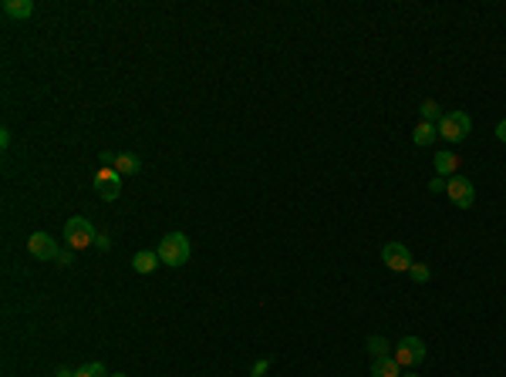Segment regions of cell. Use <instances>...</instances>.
<instances>
[{
	"instance_id": "obj_1",
	"label": "cell",
	"mask_w": 506,
	"mask_h": 377,
	"mask_svg": "<svg viewBox=\"0 0 506 377\" xmlns=\"http://www.w3.org/2000/svg\"><path fill=\"white\" fill-rule=\"evenodd\" d=\"M156 253H159V260H162V266L179 269V266L189 263L193 246H189V236H186V232H169V236H162V243H159Z\"/></svg>"
},
{
	"instance_id": "obj_2",
	"label": "cell",
	"mask_w": 506,
	"mask_h": 377,
	"mask_svg": "<svg viewBox=\"0 0 506 377\" xmlns=\"http://www.w3.org/2000/svg\"><path fill=\"white\" fill-rule=\"evenodd\" d=\"M435 128H439V138H446L449 145H463L472 132V118L466 112H446Z\"/></svg>"
},
{
	"instance_id": "obj_3",
	"label": "cell",
	"mask_w": 506,
	"mask_h": 377,
	"mask_svg": "<svg viewBox=\"0 0 506 377\" xmlns=\"http://www.w3.org/2000/svg\"><path fill=\"white\" fill-rule=\"evenodd\" d=\"M98 243V232L95 226L85 219V216H71L68 223H64V246L68 249H85V246H95Z\"/></svg>"
},
{
	"instance_id": "obj_4",
	"label": "cell",
	"mask_w": 506,
	"mask_h": 377,
	"mask_svg": "<svg viewBox=\"0 0 506 377\" xmlns=\"http://www.w3.org/2000/svg\"><path fill=\"white\" fill-rule=\"evenodd\" d=\"M446 195L456 209H472V202H476V186H472V179H466V175H452V179H446Z\"/></svg>"
},
{
	"instance_id": "obj_5",
	"label": "cell",
	"mask_w": 506,
	"mask_h": 377,
	"mask_svg": "<svg viewBox=\"0 0 506 377\" xmlns=\"http://www.w3.org/2000/svg\"><path fill=\"white\" fill-rule=\"evenodd\" d=\"M395 360H398V367H415V364H422V360H426V340L402 337L398 340V347H395Z\"/></svg>"
},
{
	"instance_id": "obj_6",
	"label": "cell",
	"mask_w": 506,
	"mask_h": 377,
	"mask_svg": "<svg viewBox=\"0 0 506 377\" xmlns=\"http://www.w3.org/2000/svg\"><path fill=\"white\" fill-rule=\"evenodd\" d=\"M27 253L34 256V260H44V263H51V260H58V243H55V236L51 232H31L27 236Z\"/></svg>"
},
{
	"instance_id": "obj_7",
	"label": "cell",
	"mask_w": 506,
	"mask_h": 377,
	"mask_svg": "<svg viewBox=\"0 0 506 377\" xmlns=\"http://www.w3.org/2000/svg\"><path fill=\"white\" fill-rule=\"evenodd\" d=\"M382 263L389 266V269H395V273H409L412 269V253L405 243H385V249H382Z\"/></svg>"
},
{
	"instance_id": "obj_8",
	"label": "cell",
	"mask_w": 506,
	"mask_h": 377,
	"mask_svg": "<svg viewBox=\"0 0 506 377\" xmlns=\"http://www.w3.org/2000/svg\"><path fill=\"white\" fill-rule=\"evenodd\" d=\"M95 192L105 202H115L122 195V175L115 169H98L95 172Z\"/></svg>"
},
{
	"instance_id": "obj_9",
	"label": "cell",
	"mask_w": 506,
	"mask_h": 377,
	"mask_svg": "<svg viewBox=\"0 0 506 377\" xmlns=\"http://www.w3.org/2000/svg\"><path fill=\"white\" fill-rule=\"evenodd\" d=\"M159 263H162V260H159L156 249H138L136 256H132V269H136V273H142V276L156 273V266H159Z\"/></svg>"
},
{
	"instance_id": "obj_10",
	"label": "cell",
	"mask_w": 506,
	"mask_h": 377,
	"mask_svg": "<svg viewBox=\"0 0 506 377\" xmlns=\"http://www.w3.org/2000/svg\"><path fill=\"white\" fill-rule=\"evenodd\" d=\"M459 162H463V158H459L456 151H439L432 165H435V175H442V179H452V175H456V169H459Z\"/></svg>"
},
{
	"instance_id": "obj_11",
	"label": "cell",
	"mask_w": 506,
	"mask_h": 377,
	"mask_svg": "<svg viewBox=\"0 0 506 377\" xmlns=\"http://www.w3.org/2000/svg\"><path fill=\"white\" fill-rule=\"evenodd\" d=\"M3 14L10 20H27L34 14V0H3Z\"/></svg>"
},
{
	"instance_id": "obj_12",
	"label": "cell",
	"mask_w": 506,
	"mask_h": 377,
	"mask_svg": "<svg viewBox=\"0 0 506 377\" xmlns=\"http://www.w3.org/2000/svg\"><path fill=\"white\" fill-rule=\"evenodd\" d=\"M112 169H115L122 179H125V175H138V172H142V158H138V155H132V151H122Z\"/></svg>"
},
{
	"instance_id": "obj_13",
	"label": "cell",
	"mask_w": 506,
	"mask_h": 377,
	"mask_svg": "<svg viewBox=\"0 0 506 377\" xmlns=\"http://www.w3.org/2000/svg\"><path fill=\"white\" fill-rule=\"evenodd\" d=\"M371 377H402V367L395 357H378L371 360Z\"/></svg>"
},
{
	"instance_id": "obj_14",
	"label": "cell",
	"mask_w": 506,
	"mask_h": 377,
	"mask_svg": "<svg viewBox=\"0 0 506 377\" xmlns=\"http://www.w3.org/2000/svg\"><path fill=\"white\" fill-rule=\"evenodd\" d=\"M435 138H439V128H435L432 121H422V125H419V128L412 132V142H415L419 149H428V145H432Z\"/></svg>"
},
{
	"instance_id": "obj_15",
	"label": "cell",
	"mask_w": 506,
	"mask_h": 377,
	"mask_svg": "<svg viewBox=\"0 0 506 377\" xmlns=\"http://www.w3.org/2000/svg\"><path fill=\"white\" fill-rule=\"evenodd\" d=\"M389 340L385 337H368V354H371V360H378V357H389Z\"/></svg>"
},
{
	"instance_id": "obj_16",
	"label": "cell",
	"mask_w": 506,
	"mask_h": 377,
	"mask_svg": "<svg viewBox=\"0 0 506 377\" xmlns=\"http://www.w3.org/2000/svg\"><path fill=\"white\" fill-rule=\"evenodd\" d=\"M75 377H112V374L105 371V364H101V360H92V364L78 367V374H75Z\"/></svg>"
},
{
	"instance_id": "obj_17",
	"label": "cell",
	"mask_w": 506,
	"mask_h": 377,
	"mask_svg": "<svg viewBox=\"0 0 506 377\" xmlns=\"http://www.w3.org/2000/svg\"><path fill=\"white\" fill-rule=\"evenodd\" d=\"M419 112H422V121H435V125H439V118H442V112H439V105H435V101H422V105H419Z\"/></svg>"
},
{
	"instance_id": "obj_18",
	"label": "cell",
	"mask_w": 506,
	"mask_h": 377,
	"mask_svg": "<svg viewBox=\"0 0 506 377\" xmlns=\"http://www.w3.org/2000/svg\"><path fill=\"white\" fill-rule=\"evenodd\" d=\"M409 276H412V280H415V283H428V280H432V269H428L426 263H412Z\"/></svg>"
},
{
	"instance_id": "obj_19",
	"label": "cell",
	"mask_w": 506,
	"mask_h": 377,
	"mask_svg": "<svg viewBox=\"0 0 506 377\" xmlns=\"http://www.w3.org/2000/svg\"><path fill=\"white\" fill-rule=\"evenodd\" d=\"M267 371H270V360L263 357V360H256V364H253V367H250V377H263V374H267Z\"/></svg>"
},
{
	"instance_id": "obj_20",
	"label": "cell",
	"mask_w": 506,
	"mask_h": 377,
	"mask_svg": "<svg viewBox=\"0 0 506 377\" xmlns=\"http://www.w3.org/2000/svg\"><path fill=\"white\" fill-rule=\"evenodd\" d=\"M428 192H446V179H442V175H435V179L428 182Z\"/></svg>"
},
{
	"instance_id": "obj_21",
	"label": "cell",
	"mask_w": 506,
	"mask_h": 377,
	"mask_svg": "<svg viewBox=\"0 0 506 377\" xmlns=\"http://www.w3.org/2000/svg\"><path fill=\"white\" fill-rule=\"evenodd\" d=\"M71 260H75V249H61V253H58V260H55V263L68 266V263H71Z\"/></svg>"
},
{
	"instance_id": "obj_22",
	"label": "cell",
	"mask_w": 506,
	"mask_h": 377,
	"mask_svg": "<svg viewBox=\"0 0 506 377\" xmlns=\"http://www.w3.org/2000/svg\"><path fill=\"white\" fill-rule=\"evenodd\" d=\"M98 249H101V253H108V249H112V239H108V236H98Z\"/></svg>"
},
{
	"instance_id": "obj_23",
	"label": "cell",
	"mask_w": 506,
	"mask_h": 377,
	"mask_svg": "<svg viewBox=\"0 0 506 377\" xmlns=\"http://www.w3.org/2000/svg\"><path fill=\"white\" fill-rule=\"evenodd\" d=\"M10 145V128H0V149H7Z\"/></svg>"
},
{
	"instance_id": "obj_24",
	"label": "cell",
	"mask_w": 506,
	"mask_h": 377,
	"mask_svg": "<svg viewBox=\"0 0 506 377\" xmlns=\"http://www.w3.org/2000/svg\"><path fill=\"white\" fill-rule=\"evenodd\" d=\"M496 138H500V142H503V145H506V118H503V121H500V125H496Z\"/></svg>"
},
{
	"instance_id": "obj_25",
	"label": "cell",
	"mask_w": 506,
	"mask_h": 377,
	"mask_svg": "<svg viewBox=\"0 0 506 377\" xmlns=\"http://www.w3.org/2000/svg\"><path fill=\"white\" fill-rule=\"evenodd\" d=\"M75 374H78V371H71V367H58V374L55 377H75Z\"/></svg>"
},
{
	"instance_id": "obj_26",
	"label": "cell",
	"mask_w": 506,
	"mask_h": 377,
	"mask_svg": "<svg viewBox=\"0 0 506 377\" xmlns=\"http://www.w3.org/2000/svg\"><path fill=\"white\" fill-rule=\"evenodd\" d=\"M402 377H419V374H415V371H409V374H402Z\"/></svg>"
},
{
	"instance_id": "obj_27",
	"label": "cell",
	"mask_w": 506,
	"mask_h": 377,
	"mask_svg": "<svg viewBox=\"0 0 506 377\" xmlns=\"http://www.w3.org/2000/svg\"><path fill=\"white\" fill-rule=\"evenodd\" d=\"M112 377H129V374H112Z\"/></svg>"
}]
</instances>
